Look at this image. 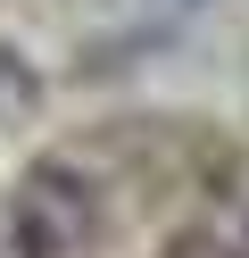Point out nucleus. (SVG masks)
Returning <instances> with one entry per match:
<instances>
[{
	"instance_id": "1",
	"label": "nucleus",
	"mask_w": 249,
	"mask_h": 258,
	"mask_svg": "<svg viewBox=\"0 0 249 258\" xmlns=\"http://www.w3.org/2000/svg\"><path fill=\"white\" fill-rule=\"evenodd\" d=\"M17 241H25V258H83L92 250V183L66 167H33L17 191Z\"/></svg>"
},
{
	"instance_id": "2",
	"label": "nucleus",
	"mask_w": 249,
	"mask_h": 258,
	"mask_svg": "<svg viewBox=\"0 0 249 258\" xmlns=\"http://www.w3.org/2000/svg\"><path fill=\"white\" fill-rule=\"evenodd\" d=\"M158 258H249V250H232L224 233H199V225H191V233H166Z\"/></svg>"
}]
</instances>
